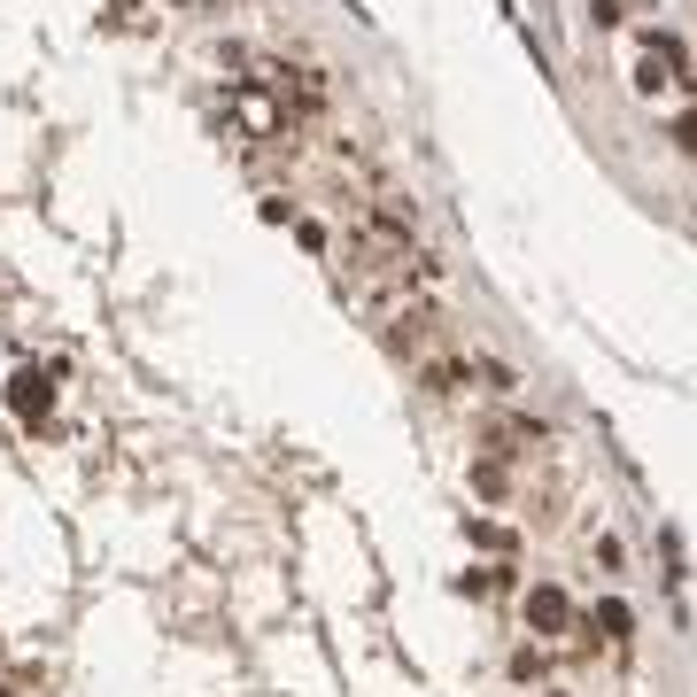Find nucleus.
Returning <instances> with one entry per match:
<instances>
[{
  "label": "nucleus",
  "mask_w": 697,
  "mask_h": 697,
  "mask_svg": "<svg viewBox=\"0 0 697 697\" xmlns=\"http://www.w3.org/2000/svg\"><path fill=\"white\" fill-rule=\"evenodd\" d=\"M473 488H481V496H504V488H511V473H504L496 458H473Z\"/></svg>",
  "instance_id": "nucleus-4"
},
{
  "label": "nucleus",
  "mask_w": 697,
  "mask_h": 697,
  "mask_svg": "<svg viewBox=\"0 0 697 697\" xmlns=\"http://www.w3.org/2000/svg\"><path fill=\"white\" fill-rule=\"evenodd\" d=\"M465 535H473V543H481V551H511V535H504V528H496V519H465Z\"/></svg>",
  "instance_id": "nucleus-5"
},
{
  "label": "nucleus",
  "mask_w": 697,
  "mask_h": 697,
  "mask_svg": "<svg viewBox=\"0 0 697 697\" xmlns=\"http://www.w3.org/2000/svg\"><path fill=\"white\" fill-rule=\"evenodd\" d=\"M674 147H689V155H697V109H682V117H674Z\"/></svg>",
  "instance_id": "nucleus-8"
},
{
  "label": "nucleus",
  "mask_w": 697,
  "mask_h": 697,
  "mask_svg": "<svg viewBox=\"0 0 697 697\" xmlns=\"http://www.w3.org/2000/svg\"><path fill=\"white\" fill-rule=\"evenodd\" d=\"M528 628H535V636H566V628H574V604H566L558 581H535V589H528Z\"/></svg>",
  "instance_id": "nucleus-2"
},
{
  "label": "nucleus",
  "mask_w": 697,
  "mask_h": 697,
  "mask_svg": "<svg viewBox=\"0 0 697 697\" xmlns=\"http://www.w3.org/2000/svg\"><path fill=\"white\" fill-rule=\"evenodd\" d=\"M543 697H566V689H543Z\"/></svg>",
  "instance_id": "nucleus-10"
},
{
  "label": "nucleus",
  "mask_w": 697,
  "mask_h": 697,
  "mask_svg": "<svg viewBox=\"0 0 697 697\" xmlns=\"http://www.w3.org/2000/svg\"><path fill=\"white\" fill-rule=\"evenodd\" d=\"M233 109H240V117H248V125H256V132H272V102H264V94H240V102H233Z\"/></svg>",
  "instance_id": "nucleus-7"
},
{
  "label": "nucleus",
  "mask_w": 697,
  "mask_h": 697,
  "mask_svg": "<svg viewBox=\"0 0 697 697\" xmlns=\"http://www.w3.org/2000/svg\"><path fill=\"white\" fill-rule=\"evenodd\" d=\"M0 697H16V689H9V682H0Z\"/></svg>",
  "instance_id": "nucleus-9"
},
{
  "label": "nucleus",
  "mask_w": 697,
  "mask_h": 697,
  "mask_svg": "<svg viewBox=\"0 0 697 697\" xmlns=\"http://www.w3.org/2000/svg\"><path fill=\"white\" fill-rule=\"evenodd\" d=\"M589 628H604V636H613V643H621V636H636V613H628V604H621V596H604V604H596V613H589Z\"/></svg>",
  "instance_id": "nucleus-3"
},
{
  "label": "nucleus",
  "mask_w": 697,
  "mask_h": 697,
  "mask_svg": "<svg viewBox=\"0 0 697 697\" xmlns=\"http://www.w3.org/2000/svg\"><path fill=\"white\" fill-rule=\"evenodd\" d=\"M659 85H674V78H666L659 55H643V62H636V94H659Z\"/></svg>",
  "instance_id": "nucleus-6"
},
{
  "label": "nucleus",
  "mask_w": 697,
  "mask_h": 697,
  "mask_svg": "<svg viewBox=\"0 0 697 697\" xmlns=\"http://www.w3.org/2000/svg\"><path fill=\"white\" fill-rule=\"evenodd\" d=\"M9 411H16L24 426H47V418H55V365H24V373L9 380Z\"/></svg>",
  "instance_id": "nucleus-1"
}]
</instances>
